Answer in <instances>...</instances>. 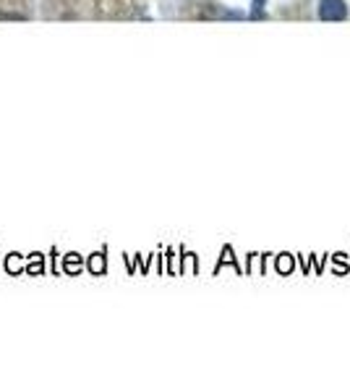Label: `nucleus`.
I'll return each instance as SVG.
<instances>
[{"mask_svg": "<svg viewBox=\"0 0 350 392\" xmlns=\"http://www.w3.org/2000/svg\"><path fill=\"white\" fill-rule=\"evenodd\" d=\"M316 13L322 21H345L348 18V3L345 0H319Z\"/></svg>", "mask_w": 350, "mask_h": 392, "instance_id": "f257e3e1", "label": "nucleus"}, {"mask_svg": "<svg viewBox=\"0 0 350 392\" xmlns=\"http://www.w3.org/2000/svg\"><path fill=\"white\" fill-rule=\"evenodd\" d=\"M264 3H267V0H254V13H251L254 18H259L261 13H264Z\"/></svg>", "mask_w": 350, "mask_h": 392, "instance_id": "f03ea898", "label": "nucleus"}]
</instances>
